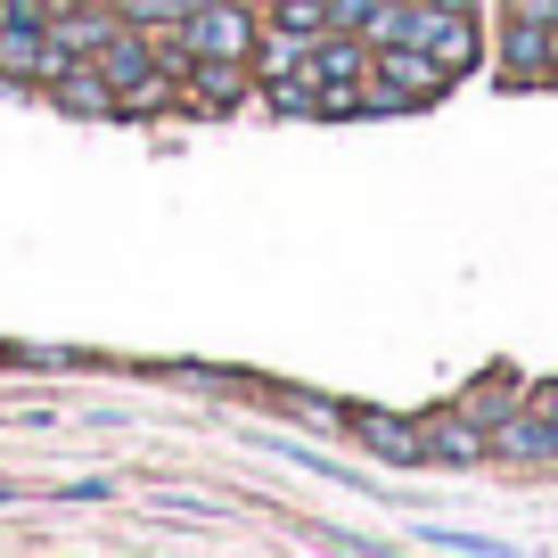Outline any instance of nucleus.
I'll return each mask as SVG.
<instances>
[{
    "label": "nucleus",
    "instance_id": "f257e3e1",
    "mask_svg": "<svg viewBox=\"0 0 558 558\" xmlns=\"http://www.w3.org/2000/svg\"><path fill=\"white\" fill-rule=\"evenodd\" d=\"M255 41H263V17L246 0H190L173 25V58L165 66L181 74L190 58H255Z\"/></svg>",
    "mask_w": 558,
    "mask_h": 558
},
{
    "label": "nucleus",
    "instance_id": "f03ea898",
    "mask_svg": "<svg viewBox=\"0 0 558 558\" xmlns=\"http://www.w3.org/2000/svg\"><path fill=\"white\" fill-rule=\"evenodd\" d=\"M402 41H411V50H427L444 74H469V66H476V25H469V9H444V0H411Z\"/></svg>",
    "mask_w": 558,
    "mask_h": 558
},
{
    "label": "nucleus",
    "instance_id": "7ed1b4c3",
    "mask_svg": "<svg viewBox=\"0 0 558 558\" xmlns=\"http://www.w3.org/2000/svg\"><path fill=\"white\" fill-rule=\"evenodd\" d=\"M304 74H313V90H362L369 83V41L329 25L320 41H304Z\"/></svg>",
    "mask_w": 558,
    "mask_h": 558
},
{
    "label": "nucleus",
    "instance_id": "20e7f679",
    "mask_svg": "<svg viewBox=\"0 0 558 558\" xmlns=\"http://www.w3.org/2000/svg\"><path fill=\"white\" fill-rule=\"evenodd\" d=\"M41 90H50V107H66V116H123V107H116V83H107L90 58H74V66L50 74Z\"/></svg>",
    "mask_w": 558,
    "mask_h": 558
},
{
    "label": "nucleus",
    "instance_id": "39448f33",
    "mask_svg": "<svg viewBox=\"0 0 558 558\" xmlns=\"http://www.w3.org/2000/svg\"><path fill=\"white\" fill-rule=\"evenodd\" d=\"M190 99L197 107H230V99H246V58H190Z\"/></svg>",
    "mask_w": 558,
    "mask_h": 558
},
{
    "label": "nucleus",
    "instance_id": "423d86ee",
    "mask_svg": "<svg viewBox=\"0 0 558 558\" xmlns=\"http://www.w3.org/2000/svg\"><path fill=\"white\" fill-rule=\"evenodd\" d=\"M558 66V41H550V25H534V17H509V74L518 83H534V74H550Z\"/></svg>",
    "mask_w": 558,
    "mask_h": 558
},
{
    "label": "nucleus",
    "instance_id": "0eeeda50",
    "mask_svg": "<svg viewBox=\"0 0 558 558\" xmlns=\"http://www.w3.org/2000/svg\"><path fill=\"white\" fill-rule=\"evenodd\" d=\"M362 444L378 460H427V427H402V418H378V411L362 418Z\"/></svg>",
    "mask_w": 558,
    "mask_h": 558
},
{
    "label": "nucleus",
    "instance_id": "6e6552de",
    "mask_svg": "<svg viewBox=\"0 0 558 558\" xmlns=\"http://www.w3.org/2000/svg\"><path fill=\"white\" fill-rule=\"evenodd\" d=\"M427 460H452V469L485 460V427H469V418H444V427H427Z\"/></svg>",
    "mask_w": 558,
    "mask_h": 558
},
{
    "label": "nucleus",
    "instance_id": "1a4fd4ad",
    "mask_svg": "<svg viewBox=\"0 0 558 558\" xmlns=\"http://www.w3.org/2000/svg\"><path fill=\"white\" fill-rule=\"evenodd\" d=\"M501 452L509 460H558V418H509Z\"/></svg>",
    "mask_w": 558,
    "mask_h": 558
},
{
    "label": "nucleus",
    "instance_id": "9d476101",
    "mask_svg": "<svg viewBox=\"0 0 558 558\" xmlns=\"http://www.w3.org/2000/svg\"><path fill=\"white\" fill-rule=\"evenodd\" d=\"M263 99H271L279 116H320V90H313V74H304V66H288V74H263Z\"/></svg>",
    "mask_w": 558,
    "mask_h": 558
},
{
    "label": "nucleus",
    "instance_id": "9b49d317",
    "mask_svg": "<svg viewBox=\"0 0 558 558\" xmlns=\"http://www.w3.org/2000/svg\"><path fill=\"white\" fill-rule=\"evenodd\" d=\"M271 25L296 41H320L329 34V0H271Z\"/></svg>",
    "mask_w": 558,
    "mask_h": 558
},
{
    "label": "nucleus",
    "instance_id": "f8f14e48",
    "mask_svg": "<svg viewBox=\"0 0 558 558\" xmlns=\"http://www.w3.org/2000/svg\"><path fill=\"white\" fill-rule=\"evenodd\" d=\"M181 9H190V0H116V17H123V25H140V34H173Z\"/></svg>",
    "mask_w": 558,
    "mask_h": 558
},
{
    "label": "nucleus",
    "instance_id": "ddd939ff",
    "mask_svg": "<svg viewBox=\"0 0 558 558\" xmlns=\"http://www.w3.org/2000/svg\"><path fill=\"white\" fill-rule=\"evenodd\" d=\"M369 17H378V0H329V25H337V34H369Z\"/></svg>",
    "mask_w": 558,
    "mask_h": 558
},
{
    "label": "nucleus",
    "instance_id": "4468645a",
    "mask_svg": "<svg viewBox=\"0 0 558 558\" xmlns=\"http://www.w3.org/2000/svg\"><path fill=\"white\" fill-rule=\"evenodd\" d=\"M444 9H469V0H444Z\"/></svg>",
    "mask_w": 558,
    "mask_h": 558
}]
</instances>
